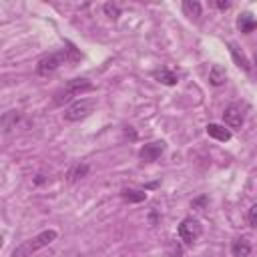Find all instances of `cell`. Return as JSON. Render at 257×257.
Listing matches in <instances>:
<instances>
[{
  "label": "cell",
  "mask_w": 257,
  "mask_h": 257,
  "mask_svg": "<svg viewBox=\"0 0 257 257\" xmlns=\"http://www.w3.org/2000/svg\"><path fill=\"white\" fill-rule=\"evenodd\" d=\"M56 237H58V233H56L54 229H44V231H40L38 235L30 237V239L22 241L18 247H14L12 257H30L32 253H36V251H40L42 247H48L52 241H56Z\"/></svg>",
  "instance_id": "1"
},
{
  "label": "cell",
  "mask_w": 257,
  "mask_h": 257,
  "mask_svg": "<svg viewBox=\"0 0 257 257\" xmlns=\"http://www.w3.org/2000/svg\"><path fill=\"white\" fill-rule=\"evenodd\" d=\"M88 90H92V82H90L88 78H72V80H68L60 90L54 92L52 102H54L56 106H62V104L70 102L74 96H78V94H82V92H88Z\"/></svg>",
  "instance_id": "2"
},
{
  "label": "cell",
  "mask_w": 257,
  "mask_h": 257,
  "mask_svg": "<svg viewBox=\"0 0 257 257\" xmlns=\"http://www.w3.org/2000/svg\"><path fill=\"white\" fill-rule=\"evenodd\" d=\"M64 62H68L66 48L48 52V54H44V56L36 62V74H40V76H48V74H52L56 68H60V64H64Z\"/></svg>",
  "instance_id": "3"
},
{
  "label": "cell",
  "mask_w": 257,
  "mask_h": 257,
  "mask_svg": "<svg viewBox=\"0 0 257 257\" xmlns=\"http://www.w3.org/2000/svg\"><path fill=\"white\" fill-rule=\"evenodd\" d=\"M94 106H96V100H92V98H82L78 102H72L64 110V120L66 122H78V120L86 118L94 110Z\"/></svg>",
  "instance_id": "4"
},
{
  "label": "cell",
  "mask_w": 257,
  "mask_h": 257,
  "mask_svg": "<svg viewBox=\"0 0 257 257\" xmlns=\"http://www.w3.org/2000/svg\"><path fill=\"white\" fill-rule=\"evenodd\" d=\"M177 231H179V237H181V241H183L185 245H193V243L199 241V237H201V233H203V227H201L199 219H195V217H185V219L181 221V225H179Z\"/></svg>",
  "instance_id": "5"
},
{
  "label": "cell",
  "mask_w": 257,
  "mask_h": 257,
  "mask_svg": "<svg viewBox=\"0 0 257 257\" xmlns=\"http://www.w3.org/2000/svg\"><path fill=\"white\" fill-rule=\"evenodd\" d=\"M165 151H167V143H165V141H155V143H149V145L141 147L139 159L145 161V163H153V161H157Z\"/></svg>",
  "instance_id": "6"
},
{
  "label": "cell",
  "mask_w": 257,
  "mask_h": 257,
  "mask_svg": "<svg viewBox=\"0 0 257 257\" xmlns=\"http://www.w3.org/2000/svg\"><path fill=\"white\" fill-rule=\"evenodd\" d=\"M223 120H225V124H227L229 128H241V124H243V120H245L241 106L229 104V106L223 110Z\"/></svg>",
  "instance_id": "7"
},
{
  "label": "cell",
  "mask_w": 257,
  "mask_h": 257,
  "mask_svg": "<svg viewBox=\"0 0 257 257\" xmlns=\"http://www.w3.org/2000/svg\"><path fill=\"white\" fill-rule=\"evenodd\" d=\"M227 46H229V52H231V56H233L235 64H237L241 70H245V72H251V64H249V60H247L245 52H243V50H241L237 44H233V42H229Z\"/></svg>",
  "instance_id": "8"
},
{
  "label": "cell",
  "mask_w": 257,
  "mask_h": 257,
  "mask_svg": "<svg viewBox=\"0 0 257 257\" xmlns=\"http://www.w3.org/2000/svg\"><path fill=\"white\" fill-rule=\"evenodd\" d=\"M251 253V243L245 237H237L231 241V255L233 257H249Z\"/></svg>",
  "instance_id": "9"
},
{
  "label": "cell",
  "mask_w": 257,
  "mask_h": 257,
  "mask_svg": "<svg viewBox=\"0 0 257 257\" xmlns=\"http://www.w3.org/2000/svg\"><path fill=\"white\" fill-rule=\"evenodd\" d=\"M207 135L209 137H213V139H217V141H221V143H227L229 139H231V131L229 128H225L223 124H217V122H211V124H207Z\"/></svg>",
  "instance_id": "10"
},
{
  "label": "cell",
  "mask_w": 257,
  "mask_h": 257,
  "mask_svg": "<svg viewBox=\"0 0 257 257\" xmlns=\"http://www.w3.org/2000/svg\"><path fill=\"white\" fill-rule=\"evenodd\" d=\"M225 80H227V72H225V68H223L221 64H213L211 70H209V84H213V86H221V84H225Z\"/></svg>",
  "instance_id": "11"
},
{
  "label": "cell",
  "mask_w": 257,
  "mask_h": 257,
  "mask_svg": "<svg viewBox=\"0 0 257 257\" xmlns=\"http://www.w3.org/2000/svg\"><path fill=\"white\" fill-rule=\"evenodd\" d=\"M181 8H183L185 16H189L191 20H199L201 18V4L197 0H185L181 4Z\"/></svg>",
  "instance_id": "12"
},
{
  "label": "cell",
  "mask_w": 257,
  "mask_h": 257,
  "mask_svg": "<svg viewBox=\"0 0 257 257\" xmlns=\"http://www.w3.org/2000/svg\"><path fill=\"white\" fill-rule=\"evenodd\" d=\"M20 120V112L18 110H8L2 114V131L10 133L12 128H16V122Z\"/></svg>",
  "instance_id": "13"
},
{
  "label": "cell",
  "mask_w": 257,
  "mask_h": 257,
  "mask_svg": "<svg viewBox=\"0 0 257 257\" xmlns=\"http://www.w3.org/2000/svg\"><path fill=\"white\" fill-rule=\"evenodd\" d=\"M120 197L128 203H143L147 199V193L143 189H122L120 191Z\"/></svg>",
  "instance_id": "14"
},
{
  "label": "cell",
  "mask_w": 257,
  "mask_h": 257,
  "mask_svg": "<svg viewBox=\"0 0 257 257\" xmlns=\"http://www.w3.org/2000/svg\"><path fill=\"white\" fill-rule=\"evenodd\" d=\"M237 28H239L241 32L249 34V32H253V30L257 28V22H255V18H253L251 14H241V16L237 18Z\"/></svg>",
  "instance_id": "15"
},
{
  "label": "cell",
  "mask_w": 257,
  "mask_h": 257,
  "mask_svg": "<svg viewBox=\"0 0 257 257\" xmlns=\"http://www.w3.org/2000/svg\"><path fill=\"white\" fill-rule=\"evenodd\" d=\"M153 76H155L159 82L167 84V86H175V84H177V74H175V72H171L169 68H161V70H155V72H153Z\"/></svg>",
  "instance_id": "16"
},
{
  "label": "cell",
  "mask_w": 257,
  "mask_h": 257,
  "mask_svg": "<svg viewBox=\"0 0 257 257\" xmlns=\"http://www.w3.org/2000/svg\"><path fill=\"white\" fill-rule=\"evenodd\" d=\"M88 175V165H84V163H76L70 171H68V183H76L78 179H82V177H86Z\"/></svg>",
  "instance_id": "17"
},
{
  "label": "cell",
  "mask_w": 257,
  "mask_h": 257,
  "mask_svg": "<svg viewBox=\"0 0 257 257\" xmlns=\"http://www.w3.org/2000/svg\"><path fill=\"white\" fill-rule=\"evenodd\" d=\"M102 10H104V14H106L108 18H112V20H116V18L120 16V8H118L116 4H112V2H106V4L102 6Z\"/></svg>",
  "instance_id": "18"
},
{
  "label": "cell",
  "mask_w": 257,
  "mask_h": 257,
  "mask_svg": "<svg viewBox=\"0 0 257 257\" xmlns=\"http://www.w3.org/2000/svg\"><path fill=\"white\" fill-rule=\"evenodd\" d=\"M66 44V54H68V62H78L80 60V52L76 50V46L72 44V42H64Z\"/></svg>",
  "instance_id": "19"
},
{
  "label": "cell",
  "mask_w": 257,
  "mask_h": 257,
  "mask_svg": "<svg viewBox=\"0 0 257 257\" xmlns=\"http://www.w3.org/2000/svg\"><path fill=\"white\" fill-rule=\"evenodd\" d=\"M247 223H249V227L257 229V203H253L249 207V211H247Z\"/></svg>",
  "instance_id": "20"
},
{
  "label": "cell",
  "mask_w": 257,
  "mask_h": 257,
  "mask_svg": "<svg viewBox=\"0 0 257 257\" xmlns=\"http://www.w3.org/2000/svg\"><path fill=\"white\" fill-rule=\"evenodd\" d=\"M213 4H215V6L219 8V10H227V8L231 6V2H229V0H215Z\"/></svg>",
  "instance_id": "21"
},
{
  "label": "cell",
  "mask_w": 257,
  "mask_h": 257,
  "mask_svg": "<svg viewBox=\"0 0 257 257\" xmlns=\"http://www.w3.org/2000/svg\"><path fill=\"white\" fill-rule=\"evenodd\" d=\"M205 197H201V199H197V201H193V207H201V205H205Z\"/></svg>",
  "instance_id": "22"
},
{
  "label": "cell",
  "mask_w": 257,
  "mask_h": 257,
  "mask_svg": "<svg viewBox=\"0 0 257 257\" xmlns=\"http://www.w3.org/2000/svg\"><path fill=\"white\" fill-rule=\"evenodd\" d=\"M34 183H36V185H40V183H44V175H36V179H34Z\"/></svg>",
  "instance_id": "23"
},
{
  "label": "cell",
  "mask_w": 257,
  "mask_h": 257,
  "mask_svg": "<svg viewBox=\"0 0 257 257\" xmlns=\"http://www.w3.org/2000/svg\"><path fill=\"white\" fill-rule=\"evenodd\" d=\"M255 66H257V56H255Z\"/></svg>",
  "instance_id": "24"
},
{
  "label": "cell",
  "mask_w": 257,
  "mask_h": 257,
  "mask_svg": "<svg viewBox=\"0 0 257 257\" xmlns=\"http://www.w3.org/2000/svg\"><path fill=\"white\" fill-rule=\"evenodd\" d=\"M74 257H80V255H74Z\"/></svg>",
  "instance_id": "25"
}]
</instances>
